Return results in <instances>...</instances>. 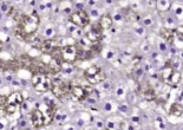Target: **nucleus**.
<instances>
[{
	"instance_id": "37",
	"label": "nucleus",
	"mask_w": 183,
	"mask_h": 130,
	"mask_svg": "<svg viewBox=\"0 0 183 130\" xmlns=\"http://www.w3.org/2000/svg\"><path fill=\"white\" fill-rule=\"evenodd\" d=\"M52 32H53V30H52V28H47V30L45 31V34H46V36H51V34H52Z\"/></svg>"
},
{
	"instance_id": "19",
	"label": "nucleus",
	"mask_w": 183,
	"mask_h": 130,
	"mask_svg": "<svg viewBox=\"0 0 183 130\" xmlns=\"http://www.w3.org/2000/svg\"><path fill=\"white\" fill-rule=\"evenodd\" d=\"M51 54V58L53 59H58V60H63V57H62V48L58 45L53 51L50 53Z\"/></svg>"
},
{
	"instance_id": "13",
	"label": "nucleus",
	"mask_w": 183,
	"mask_h": 130,
	"mask_svg": "<svg viewBox=\"0 0 183 130\" xmlns=\"http://www.w3.org/2000/svg\"><path fill=\"white\" fill-rule=\"evenodd\" d=\"M86 78V80L90 83V84H99V83H102V82H104L105 79H106V75H105V72H103L102 70L98 72V74H96V75H93V76H90V77H85Z\"/></svg>"
},
{
	"instance_id": "40",
	"label": "nucleus",
	"mask_w": 183,
	"mask_h": 130,
	"mask_svg": "<svg viewBox=\"0 0 183 130\" xmlns=\"http://www.w3.org/2000/svg\"><path fill=\"white\" fill-rule=\"evenodd\" d=\"M139 120H141L139 117H132V121L134 122H139Z\"/></svg>"
},
{
	"instance_id": "8",
	"label": "nucleus",
	"mask_w": 183,
	"mask_h": 130,
	"mask_svg": "<svg viewBox=\"0 0 183 130\" xmlns=\"http://www.w3.org/2000/svg\"><path fill=\"white\" fill-rule=\"evenodd\" d=\"M31 122L33 124V127L36 128H40L44 126V115L42 111H39L38 109H36L32 114H31Z\"/></svg>"
},
{
	"instance_id": "43",
	"label": "nucleus",
	"mask_w": 183,
	"mask_h": 130,
	"mask_svg": "<svg viewBox=\"0 0 183 130\" xmlns=\"http://www.w3.org/2000/svg\"><path fill=\"white\" fill-rule=\"evenodd\" d=\"M2 68H4V63L0 60V69H2Z\"/></svg>"
},
{
	"instance_id": "1",
	"label": "nucleus",
	"mask_w": 183,
	"mask_h": 130,
	"mask_svg": "<svg viewBox=\"0 0 183 130\" xmlns=\"http://www.w3.org/2000/svg\"><path fill=\"white\" fill-rule=\"evenodd\" d=\"M17 23H18L16 27L17 36L20 37L22 39H26V37H30L37 31L40 23V18L39 14L36 11H33L30 14H22L17 20Z\"/></svg>"
},
{
	"instance_id": "34",
	"label": "nucleus",
	"mask_w": 183,
	"mask_h": 130,
	"mask_svg": "<svg viewBox=\"0 0 183 130\" xmlns=\"http://www.w3.org/2000/svg\"><path fill=\"white\" fill-rule=\"evenodd\" d=\"M135 31L137 32L139 36H142V34L144 33V28H143V27H135Z\"/></svg>"
},
{
	"instance_id": "38",
	"label": "nucleus",
	"mask_w": 183,
	"mask_h": 130,
	"mask_svg": "<svg viewBox=\"0 0 183 130\" xmlns=\"http://www.w3.org/2000/svg\"><path fill=\"white\" fill-rule=\"evenodd\" d=\"M18 127H22V128L26 127V121H20V122H19V124H18Z\"/></svg>"
},
{
	"instance_id": "29",
	"label": "nucleus",
	"mask_w": 183,
	"mask_h": 130,
	"mask_svg": "<svg viewBox=\"0 0 183 130\" xmlns=\"http://www.w3.org/2000/svg\"><path fill=\"white\" fill-rule=\"evenodd\" d=\"M96 127H97L98 129H104V128H105V123H104L103 121H97V122H96Z\"/></svg>"
},
{
	"instance_id": "16",
	"label": "nucleus",
	"mask_w": 183,
	"mask_h": 130,
	"mask_svg": "<svg viewBox=\"0 0 183 130\" xmlns=\"http://www.w3.org/2000/svg\"><path fill=\"white\" fill-rule=\"evenodd\" d=\"M173 72H174V69H173L170 65H167V66L163 69V71H162V78H163V80L168 82V79H169L170 76L173 75Z\"/></svg>"
},
{
	"instance_id": "9",
	"label": "nucleus",
	"mask_w": 183,
	"mask_h": 130,
	"mask_svg": "<svg viewBox=\"0 0 183 130\" xmlns=\"http://www.w3.org/2000/svg\"><path fill=\"white\" fill-rule=\"evenodd\" d=\"M63 60H58V59H53L51 58V60L48 62L47 64V68H48V72L50 74H59L62 70H63Z\"/></svg>"
},
{
	"instance_id": "41",
	"label": "nucleus",
	"mask_w": 183,
	"mask_h": 130,
	"mask_svg": "<svg viewBox=\"0 0 183 130\" xmlns=\"http://www.w3.org/2000/svg\"><path fill=\"white\" fill-rule=\"evenodd\" d=\"M128 130H135V129H134V127L131 124H128Z\"/></svg>"
},
{
	"instance_id": "30",
	"label": "nucleus",
	"mask_w": 183,
	"mask_h": 130,
	"mask_svg": "<svg viewBox=\"0 0 183 130\" xmlns=\"http://www.w3.org/2000/svg\"><path fill=\"white\" fill-rule=\"evenodd\" d=\"M0 8H1V12H8V8H10V7H8L7 2H2Z\"/></svg>"
},
{
	"instance_id": "10",
	"label": "nucleus",
	"mask_w": 183,
	"mask_h": 130,
	"mask_svg": "<svg viewBox=\"0 0 183 130\" xmlns=\"http://www.w3.org/2000/svg\"><path fill=\"white\" fill-rule=\"evenodd\" d=\"M161 37L164 40V43L167 45H173L174 44V39H175V32L173 30H168V28H163L161 31Z\"/></svg>"
},
{
	"instance_id": "6",
	"label": "nucleus",
	"mask_w": 183,
	"mask_h": 130,
	"mask_svg": "<svg viewBox=\"0 0 183 130\" xmlns=\"http://www.w3.org/2000/svg\"><path fill=\"white\" fill-rule=\"evenodd\" d=\"M33 75H36V74H42V75H47V74H50L48 72V68H47V65L44 64V63H42V62H37V60H32V63H31V65H30V69H28Z\"/></svg>"
},
{
	"instance_id": "18",
	"label": "nucleus",
	"mask_w": 183,
	"mask_h": 130,
	"mask_svg": "<svg viewBox=\"0 0 183 130\" xmlns=\"http://www.w3.org/2000/svg\"><path fill=\"white\" fill-rule=\"evenodd\" d=\"M46 76H47V75L36 74V75H33V76H32V80H31V82H32V84L36 86V85L40 84V83H42V82H43V80H44V79L46 78Z\"/></svg>"
},
{
	"instance_id": "11",
	"label": "nucleus",
	"mask_w": 183,
	"mask_h": 130,
	"mask_svg": "<svg viewBox=\"0 0 183 130\" xmlns=\"http://www.w3.org/2000/svg\"><path fill=\"white\" fill-rule=\"evenodd\" d=\"M24 103V96L20 92H13L10 96H7V104H13L16 106H19Z\"/></svg>"
},
{
	"instance_id": "7",
	"label": "nucleus",
	"mask_w": 183,
	"mask_h": 130,
	"mask_svg": "<svg viewBox=\"0 0 183 130\" xmlns=\"http://www.w3.org/2000/svg\"><path fill=\"white\" fill-rule=\"evenodd\" d=\"M57 46H58L57 40L53 39V38H48V39L44 40L43 43H40L38 48L42 50V52H44V53H51Z\"/></svg>"
},
{
	"instance_id": "39",
	"label": "nucleus",
	"mask_w": 183,
	"mask_h": 130,
	"mask_svg": "<svg viewBox=\"0 0 183 130\" xmlns=\"http://www.w3.org/2000/svg\"><path fill=\"white\" fill-rule=\"evenodd\" d=\"M91 14H92V16H96V17H97V16H98V12H97L96 10H92Z\"/></svg>"
},
{
	"instance_id": "20",
	"label": "nucleus",
	"mask_w": 183,
	"mask_h": 130,
	"mask_svg": "<svg viewBox=\"0 0 183 130\" xmlns=\"http://www.w3.org/2000/svg\"><path fill=\"white\" fill-rule=\"evenodd\" d=\"M143 96H144V97H145L148 101H151V100H155V97H156V92H155V90H154V89L149 88L148 90L143 91Z\"/></svg>"
},
{
	"instance_id": "14",
	"label": "nucleus",
	"mask_w": 183,
	"mask_h": 130,
	"mask_svg": "<svg viewBox=\"0 0 183 130\" xmlns=\"http://www.w3.org/2000/svg\"><path fill=\"white\" fill-rule=\"evenodd\" d=\"M98 24L100 26V28L104 31V30H110V28L112 27L114 22H112V18H111L109 14H105V16H103V17L100 18V20H99Z\"/></svg>"
},
{
	"instance_id": "44",
	"label": "nucleus",
	"mask_w": 183,
	"mask_h": 130,
	"mask_svg": "<svg viewBox=\"0 0 183 130\" xmlns=\"http://www.w3.org/2000/svg\"><path fill=\"white\" fill-rule=\"evenodd\" d=\"M4 128V124H0V129H2Z\"/></svg>"
},
{
	"instance_id": "33",
	"label": "nucleus",
	"mask_w": 183,
	"mask_h": 130,
	"mask_svg": "<svg viewBox=\"0 0 183 130\" xmlns=\"http://www.w3.org/2000/svg\"><path fill=\"white\" fill-rule=\"evenodd\" d=\"M119 110H121L122 112H126V111H128V105H126V104H121V105H119Z\"/></svg>"
},
{
	"instance_id": "35",
	"label": "nucleus",
	"mask_w": 183,
	"mask_h": 130,
	"mask_svg": "<svg viewBox=\"0 0 183 130\" xmlns=\"http://www.w3.org/2000/svg\"><path fill=\"white\" fill-rule=\"evenodd\" d=\"M116 92H117V95H118V96H121V95H123V94H124V89H123V88H118Z\"/></svg>"
},
{
	"instance_id": "28",
	"label": "nucleus",
	"mask_w": 183,
	"mask_h": 130,
	"mask_svg": "<svg viewBox=\"0 0 183 130\" xmlns=\"http://www.w3.org/2000/svg\"><path fill=\"white\" fill-rule=\"evenodd\" d=\"M144 72H145V70H144V69L141 66V68H138L137 70H136V76H137V77H141V76H143V75H144Z\"/></svg>"
},
{
	"instance_id": "2",
	"label": "nucleus",
	"mask_w": 183,
	"mask_h": 130,
	"mask_svg": "<svg viewBox=\"0 0 183 130\" xmlns=\"http://www.w3.org/2000/svg\"><path fill=\"white\" fill-rule=\"evenodd\" d=\"M72 84L71 83H66L62 79H52V88L51 91L53 94L54 97L57 98H63L65 96L70 95L71 90H72Z\"/></svg>"
},
{
	"instance_id": "31",
	"label": "nucleus",
	"mask_w": 183,
	"mask_h": 130,
	"mask_svg": "<svg viewBox=\"0 0 183 130\" xmlns=\"http://www.w3.org/2000/svg\"><path fill=\"white\" fill-rule=\"evenodd\" d=\"M160 50L162 52L168 51V46H167V44H165V43H160Z\"/></svg>"
},
{
	"instance_id": "5",
	"label": "nucleus",
	"mask_w": 183,
	"mask_h": 130,
	"mask_svg": "<svg viewBox=\"0 0 183 130\" xmlns=\"http://www.w3.org/2000/svg\"><path fill=\"white\" fill-rule=\"evenodd\" d=\"M62 57H63V62L64 63L72 64L77 59L76 46H73V45H66V46L62 48Z\"/></svg>"
},
{
	"instance_id": "17",
	"label": "nucleus",
	"mask_w": 183,
	"mask_h": 130,
	"mask_svg": "<svg viewBox=\"0 0 183 130\" xmlns=\"http://www.w3.org/2000/svg\"><path fill=\"white\" fill-rule=\"evenodd\" d=\"M100 70H102V69H100L99 66H97V65H92V66H90V68L84 72V77H90V76H93V75L98 74Z\"/></svg>"
},
{
	"instance_id": "36",
	"label": "nucleus",
	"mask_w": 183,
	"mask_h": 130,
	"mask_svg": "<svg viewBox=\"0 0 183 130\" xmlns=\"http://www.w3.org/2000/svg\"><path fill=\"white\" fill-rule=\"evenodd\" d=\"M176 14L177 16H182V7H177V10H176Z\"/></svg>"
},
{
	"instance_id": "26",
	"label": "nucleus",
	"mask_w": 183,
	"mask_h": 130,
	"mask_svg": "<svg viewBox=\"0 0 183 130\" xmlns=\"http://www.w3.org/2000/svg\"><path fill=\"white\" fill-rule=\"evenodd\" d=\"M123 20V16L122 14H119V13H117V14H115L114 17H112V22H122Z\"/></svg>"
},
{
	"instance_id": "21",
	"label": "nucleus",
	"mask_w": 183,
	"mask_h": 130,
	"mask_svg": "<svg viewBox=\"0 0 183 130\" xmlns=\"http://www.w3.org/2000/svg\"><path fill=\"white\" fill-rule=\"evenodd\" d=\"M180 80H181V75H180L179 72H175V71L173 72V75H171L170 78L168 79V82L171 83V84H177Z\"/></svg>"
},
{
	"instance_id": "25",
	"label": "nucleus",
	"mask_w": 183,
	"mask_h": 130,
	"mask_svg": "<svg viewBox=\"0 0 183 130\" xmlns=\"http://www.w3.org/2000/svg\"><path fill=\"white\" fill-rule=\"evenodd\" d=\"M141 20H142V23H143V25L144 26H150L152 24V19H151L150 17H144V18H142Z\"/></svg>"
},
{
	"instance_id": "27",
	"label": "nucleus",
	"mask_w": 183,
	"mask_h": 130,
	"mask_svg": "<svg viewBox=\"0 0 183 130\" xmlns=\"http://www.w3.org/2000/svg\"><path fill=\"white\" fill-rule=\"evenodd\" d=\"M104 110H105V111H108V112H110V111L112 110V105H111V102H106V103L104 104Z\"/></svg>"
},
{
	"instance_id": "3",
	"label": "nucleus",
	"mask_w": 183,
	"mask_h": 130,
	"mask_svg": "<svg viewBox=\"0 0 183 130\" xmlns=\"http://www.w3.org/2000/svg\"><path fill=\"white\" fill-rule=\"evenodd\" d=\"M69 20H70V23L73 24L74 26L79 27V28H83V27L89 25V23H90V17H89V14L85 12V10H80V11L78 10V11L73 12V13L70 16Z\"/></svg>"
},
{
	"instance_id": "45",
	"label": "nucleus",
	"mask_w": 183,
	"mask_h": 130,
	"mask_svg": "<svg viewBox=\"0 0 183 130\" xmlns=\"http://www.w3.org/2000/svg\"><path fill=\"white\" fill-rule=\"evenodd\" d=\"M1 18H2V14H1V13H0V20H1Z\"/></svg>"
},
{
	"instance_id": "12",
	"label": "nucleus",
	"mask_w": 183,
	"mask_h": 130,
	"mask_svg": "<svg viewBox=\"0 0 183 130\" xmlns=\"http://www.w3.org/2000/svg\"><path fill=\"white\" fill-rule=\"evenodd\" d=\"M34 88H36V90H37L38 92H47V91H50L51 88H52V78L46 76L45 79H44L40 84L36 85Z\"/></svg>"
},
{
	"instance_id": "15",
	"label": "nucleus",
	"mask_w": 183,
	"mask_h": 130,
	"mask_svg": "<svg viewBox=\"0 0 183 130\" xmlns=\"http://www.w3.org/2000/svg\"><path fill=\"white\" fill-rule=\"evenodd\" d=\"M156 6H157V10L160 11H168L171 6V1L169 0H158L156 1Z\"/></svg>"
},
{
	"instance_id": "42",
	"label": "nucleus",
	"mask_w": 183,
	"mask_h": 130,
	"mask_svg": "<svg viewBox=\"0 0 183 130\" xmlns=\"http://www.w3.org/2000/svg\"><path fill=\"white\" fill-rule=\"evenodd\" d=\"M2 49H4V44H2L1 42H0V52L2 51Z\"/></svg>"
},
{
	"instance_id": "23",
	"label": "nucleus",
	"mask_w": 183,
	"mask_h": 130,
	"mask_svg": "<svg viewBox=\"0 0 183 130\" xmlns=\"http://www.w3.org/2000/svg\"><path fill=\"white\" fill-rule=\"evenodd\" d=\"M17 109H18V106H16L13 104H6V106H5V110L8 114H14L17 111Z\"/></svg>"
},
{
	"instance_id": "4",
	"label": "nucleus",
	"mask_w": 183,
	"mask_h": 130,
	"mask_svg": "<svg viewBox=\"0 0 183 130\" xmlns=\"http://www.w3.org/2000/svg\"><path fill=\"white\" fill-rule=\"evenodd\" d=\"M92 91H93V89L90 88V86H79V85H76V86H72V90H71L70 95L72 96L73 101L83 102L89 96H91Z\"/></svg>"
},
{
	"instance_id": "24",
	"label": "nucleus",
	"mask_w": 183,
	"mask_h": 130,
	"mask_svg": "<svg viewBox=\"0 0 183 130\" xmlns=\"http://www.w3.org/2000/svg\"><path fill=\"white\" fill-rule=\"evenodd\" d=\"M6 104H7V96L1 95L0 96V109H5Z\"/></svg>"
},
{
	"instance_id": "32",
	"label": "nucleus",
	"mask_w": 183,
	"mask_h": 130,
	"mask_svg": "<svg viewBox=\"0 0 183 130\" xmlns=\"http://www.w3.org/2000/svg\"><path fill=\"white\" fill-rule=\"evenodd\" d=\"M103 84H102V86H103V89H105V90H108V89H110L111 88V83L110 82H102Z\"/></svg>"
},
{
	"instance_id": "22",
	"label": "nucleus",
	"mask_w": 183,
	"mask_h": 130,
	"mask_svg": "<svg viewBox=\"0 0 183 130\" xmlns=\"http://www.w3.org/2000/svg\"><path fill=\"white\" fill-rule=\"evenodd\" d=\"M102 49H103V46L99 44V43H93L91 46H90V50L92 51L93 54H96V53H98V52L102 51Z\"/></svg>"
}]
</instances>
